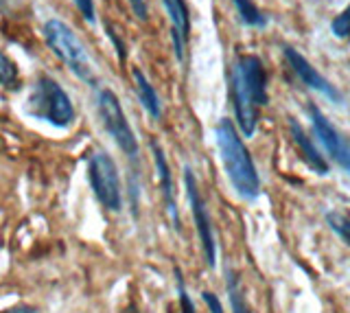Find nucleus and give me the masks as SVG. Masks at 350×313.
I'll return each instance as SVG.
<instances>
[{"label":"nucleus","mask_w":350,"mask_h":313,"mask_svg":"<svg viewBox=\"0 0 350 313\" xmlns=\"http://www.w3.org/2000/svg\"><path fill=\"white\" fill-rule=\"evenodd\" d=\"M96 107H98V116H101V123L105 127V132L114 138V143L120 147L125 156H129L131 160L138 158V140L134 129H131L127 116L123 112V105H120L118 96L112 90H101L96 99Z\"/></svg>","instance_id":"nucleus-5"},{"label":"nucleus","mask_w":350,"mask_h":313,"mask_svg":"<svg viewBox=\"0 0 350 313\" xmlns=\"http://www.w3.org/2000/svg\"><path fill=\"white\" fill-rule=\"evenodd\" d=\"M184 185H186V195H189L191 213L195 219L197 236H200V243H202L204 261L208 263V267H215L217 265V241H215L213 221H211V215H208L206 202L200 193V187H197V180L189 167L184 169Z\"/></svg>","instance_id":"nucleus-7"},{"label":"nucleus","mask_w":350,"mask_h":313,"mask_svg":"<svg viewBox=\"0 0 350 313\" xmlns=\"http://www.w3.org/2000/svg\"><path fill=\"white\" fill-rule=\"evenodd\" d=\"M162 5L167 9L169 20H171V40L175 49V57L182 62L186 40H189V31H191L189 7H186L184 0H162Z\"/></svg>","instance_id":"nucleus-10"},{"label":"nucleus","mask_w":350,"mask_h":313,"mask_svg":"<svg viewBox=\"0 0 350 313\" xmlns=\"http://www.w3.org/2000/svg\"><path fill=\"white\" fill-rule=\"evenodd\" d=\"M226 287H228V298H230L232 313H252L247 300H245V294H243V287H241V280L232 269L226 272Z\"/></svg>","instance_id":"nucleus-14"},{"label":"nucleus","mask_w":350,"mask_h":313,"mask_svg":"<svg viewBox=\"0 0 350 313\" xmlns=\"http://www.w3.org/2000/svg\"><path fill=\"white\" fill-rule=\"evenodd\" d=\"M202 298H204V302H206V307L211 309V313H226L224 307H221V300H219V298L213 294V291H204Z\"/></svg>","instance_id":"nucleus-21"},{"label":"nucleus","mask_w":350,"mask_h":313,"mask_svg":"<svg viewBox=\"0 0 350 313\" xmlns=\"http://www.w3.org/2000/svg\"><path fill=\"white\" fill-rule=\"evenodd\" d=\"M31 116L46 121L55 127H68L75 121V107L70 96L53 77H40L27 99Z\"/></svg>","instance_id":"nucleus-4"},{"label":"nucleus","mask_w":350,"mask_h":313,"mask_svg":"<svg viewBox=\"0 0 350 313\" xmlns=\"http://www.w3.org/2000/svg\"><path fill=\"white\" fill-rule=\"evenodd\" d=\"M88 178H90V187L94 191L96 200L101 202V206L112 213H118L120 206H123L120 178H118L116 163L105 154V151H94L90 156Z\"/></svg>","instance_id":"nucleus-6"},{"label":"nucleus","mask_w":350,"mask_h":313,"mask_svg":"<svg viewBox=\"0 0 350 313\" xmlns=\"http://www.w3.org/2000/svg\"><path fill=\"white\" fill-rule=\"evenodd\" d=\"M44 40H46L49 49L55 55H57L81 81L90 85L96 83L94 64L88 57L81 40L75 36V31L68 25L62 23V20H49V23L44 25Z\"/></svg>","instance_id":"nucleus-3"},{"label":"nucleus","mask_w":350,"mask_h":313,"mask_svg":"<svg viewBox=\"0 0 350 313\" xmlns=\"http://www.w3.org/2000/svg\"><path fill=\"white\" fill-rule=\"evenodd\" d=\"M289 132H291V140L295 143V147L300 149L304 163L309 165L317 176H326L328 174V163L324 160V156L320 154V149L313 145V140L306 136L302 125L295 121V118H289Z\"/></svg>","instance_id":"nucleus-12"},{"label":"nucleus","mask_w":350,"mask_h":313,"mask_svg":"<svg viewBox=\"0 0 350 313\" xmlns=\"http://www.w3.org/2000/svg\"><path fill=\"white\" fill-rule=\"evenodd\" d=\"M331 29H333L335 38H339V40L350 38V5H348V9H344V12L333 20Z\"/></svg>","instance_id":"nucleus-18"},{"label":"nucleus","mask_w":350,"mask_h":313,"mask_svg":"<svg viewBox=\"0 0 350 313\" xmlns=\"http://www.w3.org/2000/svg\"><path fill=\"white\" fill-rule=\"evenodd\" d=\"M175 278H178V296H180V313H197L195 311V305L189 296V291H186V285H184V278H182V272L180 269H175Z\"/></svg>","instance_id":"nucleus-19"},{"label":"nucleus","mask_w":350,"mask_h":313,"mask_svg":"<svg viewBox=\"0 0 350 313\" xmlns=\"http://www.w3.org/2000/svg\"><path fill=\"white\" fill-rule=\"evenodd\" d=\"M151 151H153V160H156V171H158V180H160L162 195H164V204H167V210L171 215V221L175 226V230H180V213H178V202H175L171 167L167 163V156H164L162 147L156 143V140H151Z\"/></svg>","instance_id":"nucleus-11"},{"label":"nucleus","mask_w":350,"mask_h":313,"mask_svg":"<svg viewBox=\"0 0 350 313\" xmlns=\"http://www.w3.org/2000/svg\"><path fill=\"white\" fill-rule=\"evenodd\" d=\"M107 36H109V40L114 42V46H116V51H118V57H120V59H125V46H123V42H120V40L116 38V33L112 31V27H107Z\"/></svg>","instance_id":"nucleus-23"},{"label":"nucleus","mask_w":350,"mask_h":313,"mask_svg":"<svg viewBox=\"0 0 350 313\" xmlns=\"http://www.w3.org/2000/svg\"><path fill=\"white\" fill-rule=\"evenodd\" d=\"M282 53H284V59L289 62L291 70L295 72V77H298V79L306 85V88L322 92V94L326 96V99H331L333 103H339V101H342V94L337 92L335 85H333L331 81H328V79H324L322 74L313 68V64L306 62L293 46H284Z\"/></svg>","instance_id":"nucleus-9"},{"label":"nucleus","mask_w":350,"mask_h":313,"mask_svg":"<svg viewBox=\"0 0 350 313\" xmlns=\"http://www.w3.org/2000/svg\"><path fill=\"white\" fill-rule=\"evenodd\" d=\"M7 313H33V309H29V307H16V309H9Z\"/></svg>","instance_id":"nucleus-24"},{"label":"nucleus","mask_w":350,"mask_h":313,"mask_svg":"<svg viewBox=\"0 0 350 313\" xmlns=\"http://www.w3.org/2000/svg\"><path fill=\"white\" fill-rule=\"evenodd\" d=\"M306 112L311 116V127H313L317 140H320V145L326 149V154L331 156L344 171L350 174V140L339 132L331 121H328L317 105L311 103L306 107Z\"/></svg>","instance_id":"nucleus-8"},{"label":"nucleus","mask_w":350,"mask_h":313,"mask_svg":"<svg viewBox=\"0 0 350 313\" xmlns=\"http://www.w3.org/2000/svg\"><path fill=\"white\" fill-rule=\"evenodd\" d=\"M230 90L239 129L245 136L256 132L260 107H265L267 96V70L256 55H239L230 72Z\"/></svg>","instance_id":"nucleus-1"},{"label":"nucleus","mask_w":350,"mask_h":313,"mask_svg":"<svg viewBox=\"0 0 350 313\" xmlns=\"http://www.w3.org/2000/svg\"><path fill=\"white\" fill-rule=\"evenodd\" d=\"M134 83H136V92H138V99L142 103V107L153 116V118H160L162 114V105H160V96L156 92V88L149 83V79L142 74V70L134 68Z\"/></svg>","instance_id":"nucleus-13"},{"label":"nucleus","mask_w":350,"mask_h":313,"mask_svg":"<svg viewBox=\"0 0 350 313\" xmlns=\"http://www.w3.org/2000/svg\"><path fill=\"white\" fill-rule=\"evenodd\" d=\"M129 5H131V9H134V14H136L140 20H147V18H149V12H147L145 0H129Z\"/></svg>","instance_id":"nucleus-22"},{"label":"nucleus","mask_w":350,"mask_h":313,"mask_svg":"<svg viewBox=\"0 0 350 313\" xmlns=\"http://www.w3.org/2000/svg\"><path fill=\"white\" fill-rule=\"evenodd\" d=\"M326 223H328V228L339 236V239H342L346 245H350V217H346V215H342V213H328Z\"/></svg>","instance_id":"nucleus-16"},{"label":"nucleus","mask_w":350,"mask_h":313,"mask_svg":"<svg viewBox=\"0 0 350 313\" xmlns=\"http://www.w3.org/2000/svg\"><path fill=\"white\" fill-rule=\"evenodd\" d=\"M75 7L79 9V14L83 16L85 23L94 25L96 23V12H94V0H72Z\"/></svg>","instance_id":"nucleus-20"},{"label":"nucleus","mask_w":350,"mask_h":313,"mask_svg":"<svg viewBox=\"0 0 350 313\" xmlns=\"http://www.w3.org/2000/svg\"><path fill=\"white\" fill-rule=\"evenodd\" d=\"M237 12L241 16V20L247 25V27H256V29H262L267 25V16H262L260 9L252 3V0H232Z\"/></svg>","instance_id":"nucleus-15"},{"label":"nucleus","mask_w":350,"mask_h":313,"mask_svg":"<svg viewBox=\"0 0 350 313\" xmlns=\"http://www.w3.org/2000/svg\"><path fill=\"white\" fill-rule=\"evenodd\" d=\"M0 85L3 88H16L18 85V66L0 51Z\"/></svg>","instance_id":"nucleus-17"},{"label":"nucleus","mask_w":350,"mask_h":313,"mask_svg":"<svg viewBox=\"0 0 350 313\" xmlns=\"http://www.w3.org/2000/svg\"><path fill=\"white\" fill-rule=\"evenodd\" d=\"M215 136L226 176L232 189L237 191V195H241L243 200H256L260 193V178L254 160H252L245 143L241 140L234 123L230 118H221V123L215 129Z\"/></svg>","instance_id":"nucleus-2"}]
</instances>
